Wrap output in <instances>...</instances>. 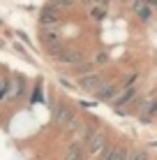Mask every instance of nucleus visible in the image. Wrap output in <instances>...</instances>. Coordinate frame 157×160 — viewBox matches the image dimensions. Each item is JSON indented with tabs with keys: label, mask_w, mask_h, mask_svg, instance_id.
<instances>
[{
	"label": "nucleus",
	"mask_w": 157,
	"mask_h": 160,
	"mask_svg": "<svg viewBox=\"0 0 157 160\" xmlns=\"http://www.w3.org/2000/svg\"><path fill=\"white\" fill-rule=\"evenodd\" d=\"M85 156H102V153L109 148V139H106L104 132L99 130H93L90 132V137L85 139Z\"/></svg>",
	"instance_id": "1"
},
{
	"label": "nucleus",
	"mask_w": 157,
	"mask_h": 160,
	"mask_svg": "<svg viewBox=\"0 0 157 160\" xmlns=\"http://www.w3.org/2000/svg\"><path fill=\"white\" fill-rule=\"evenodd\" d=\"M136 98H139V88L136 86H125V88H120V93L116 95V100H113L111 104L120 114H125V109L132 107V104L136 102Z\"/></svg>",
	"instance_id": "2"
},
{
	"label": "nucleus",
	"mask_w": 157,
	"mask_h": 160,
	"mask_svg": "<svg viewBox=\"0 0 157 160\" xmlns=\"http://www.w3.org/2000/svg\"><path fill=\"white\" fill-rule=\"evenodd\" d=\"M129 7H132V12L136 14L139 21H143V23H150V21H153V7H150L145 0H129Z\"/></svg>",
	"instance_id": "3"
},
{
	"label": "nucleus",
	"mask_w": 157,
	"mask_h": 160,
	"mask_svg": "<svg viewBox=\"0 0 157 160\" xmlns=\"http://www.w3.org/2000/svg\"><path fill=\"white\" fill-rule=\"evenodd\" d=\"M53 58H58L60 63L72 65V68H74V65H79L81 60H83V53H81L79 49H67V47H62V49H60V51H58Z\"/></svg>",
	"instance_id": "4"
},
{
	"label": "nucleus",
	"mask_w": 157,
	"mask_h": 160,
	"mask_svg": "<svg viewBox=\"0 0 157 160\" xmlns=\"http://www.w3.org/2000/svg\"><path fill=\"white\" fill-rule=\"evenodd\" d=\"M102 84H104V79H102V74H97V72L81 74V79H79V86L83 88V91H88V93H95Z\"/></svg>",
	"instance_id": "5"
},
{
	"label": "nucleus",
	"mask_w": 157,
	"mask_h": 160,
	"mask_svg": "<svg viewBox=\"0 0 157 160\" xmlns=\"http://www.w3.org/2000/svg\"><path fill=\"white\" fill-rule=\"evenodd\" d=\"M72 118H74V112L69 107H65V104H53V121H56V125L65 128Z\"/></svg>",
	"instance_id": "6"
},
{
	"label": "nucleus",
	"mask_w": 157,
	"mask_h": 160,
	"mask_svg": "<svg viewBox=\"0 0 157 160\" xmlns=\"http://www.w3.org/2000/svg\"><path fill=\"white\" fill-rule=\"evenodd\" d=\"M25 93V79L23 77H14L12 81H9V91H7V100H21Z\"/></svg>",
	"instance_id": "7"
},
{
	"label": "nucleus",
	"mask_w": 157,
	"mask_h": 160,
	"mask_svg": "<svg viewBox=\"0 0 157 160\" xmlns=\"http://www.w3.org/2000/svg\"><path fill=\"white\" fill-rule=\"evenodd\" d=\"M118 93H120V88H118L116 84H102L95 91V95H97V100H99V102H113Z\"/></svg>",
	"instance_id": "8"
},
{
	"label": "nucleus",
	"mask_w": 157,
	"mask_h": 160,
	"mask_svg": "<svg viewBox=\"0 0 157 160\" xmlns=\"http://www.w3.org/2000/svg\"><path fill=\"white\" fill-rule=\"evenodd\" d=\"M58 19H60V9H56L53 5H46V7L42 9V14H39V23L42 26L58 23Z\"/></svg>",
	"instance_id": "9"
},
{
	"label": "nucleus",
	"mask_w": 157,
	"mask_h": 160,
	"mask_svg": "<svg viewBox=\"0 0 157 160\" xmlns=\"http://www.w3.org/2000/svg\"><path fill=\"white\" fill-rule=\"evenodd\" d=\"M83 158H85V146L81 144V142L72 144L67 151L62 153V160H83Z\"/></svg>",
	"instance_id": "10"
},
{
	"label": "nucleus",
	"mask_w": 157,
	"mask_h": 160,
	"mask_svg": "<svg viewBox=\"0 0 157 160\" xmlns=\"http://www.w3.org/2000/svg\"><path fill=\"white\" fill-rule=\"evenodd\" d=\"M90 16H93V19H104L106 16V7H102V5H93V7H90Z\"/></svg>",
	"instance_id": "11"
},
{
	"label": "nucleus",
	"mask_w": 157,
	"mask_h": 160,
	"mask_svg": "<svg viewBox=\"0 0 157 160\" xmlns=\"http://www.w3.org/2000/svg\"><path fill=\"white\" fill-rule=\"evenodd\" d=\"M48 5H53V7H56V9H60V12H62V9L72 7V5H74V0H51V2H48Z\"/></svg>",
	"instance_id": "12"
},
{
	"label": "nucleus",
	"mask_w": 157,
	"mask_h": 160,
	"mask_svg": "<svg viewBox=\"0 0 157 160\" xmlns=\"http://www.w3.org/2000/svg\"><path fill=\"white\" fill-rule=\"evenodd\" d=\"M129 160H148V153L145 151H134V153H129Z\"/></svg>",
	"instance_id": "13"
},
{
	"label": "nucleus",
	"mask_w": 157,
	"mask_h": 160,
	"mask_svg": "<svg viewBox=\"0 0 157 160\" xmlns=\"http://www.w3.org/2000/svg\"><path fill=\"white\" fill-rule=\"evenodd\" d=\"M106 60H109V56H106V53H97V58L93 60V63H97V65H102V63H106Z\"/></svg>",
	"instance_id": "14"
},
{
	"label": "nucleus",
	"mask_w": 157,
	"mask_h": 160,
	"mask_svg": "<svg viewBox=\"0 0 157 160\" xmlns=\"http://www.w3.org/2000/svg\"><path fill=\"white\" fill-rule=\"evenodd\" d=\"M111 0H93V5H102V7H109Z\"/></svg>",
	"instance_id": "15"
},
{
	"label": "nucleus",
	"mask_w": 157,
	"mask_h": 160,
	"mask_svg": "<svg viewBox=\"0 0 157 160\" xmlns=\"http://www.w3.org/2000/svg\"><path fill=\"white\" fill-rule=\"evenodd\" d=\"M81 5H88V7H93V0H79Z\"/></svg>",
	"instance_id": "16"
},
{
	"label": "nucleus",
	"mask_w": 157,
	"mask_h": 160,
	"mask_svg": "<svg viewBox=\"0 0 157 160\" xmlns=\"http://www.w3.org/2000/svg\"><path fill=\"white\" fill-rule=\"evenodd\" d=\"M145 2H148V5H150V7H153V9L157 7V0H145Z\"/></svg>",
	"instance_id": "17"
}]
</instances>
